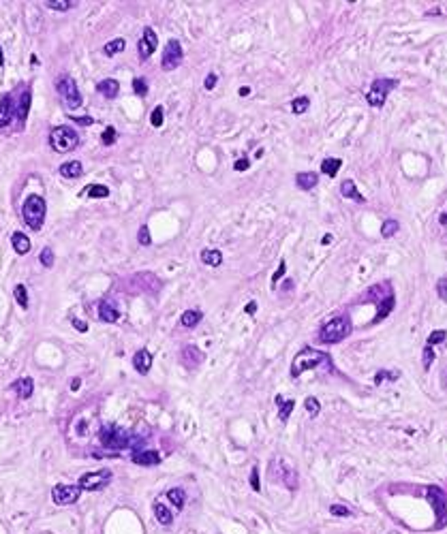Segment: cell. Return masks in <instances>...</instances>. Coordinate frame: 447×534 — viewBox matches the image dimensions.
Wrapping results in <instances>:
<instances>
[{
  "instance_id": "cell-1",
  "label": "cell",
  "mask_w": 447,
  "mask_h": 534,
  "mask_svg": "<svg viewBox=\"0 0 447 534\" xmlns=\"http://www.w3.org/2000/svg\"><path fill=\"white\" fill-rule=\"evenodd\" d=\"M323 363H330V355L328 353L317 350V348H310V346H304L291 361V376H293V379H297V376H302L304 372L315 370V368L323 366Z\"/></svg>"
},
{
  "instance_id": "cell-2",
  "label": "cell",
  "mask_w": 447,
  "mask_h": 534,
  "mask_svg": "<svg viewBox=\"0 0 447 534\" xmlns=\"http://www.w3.org/2000/svg\"><path fill=\"white\" fill-rule=\"evenodd\" d=\"M45 214H47V203L41 195L26 197V201H24V205H22V218L32 231H41L43 229Z\"/></svg>"
},
{
  "instance_id": "cell-3",
  "label": "cell",
  "mask_w": 447,
  "mask_h": 534,
  "mask_svg": "<svg viewBox=\"0 0 447 534\" xmlns=\"http://www.w3.org/2000/svg\"><path fill=\"white\" fill-rule=\"evenodd\" d=\"M50 145L54 152H60V154H67V152H73L77 145H79V135L71 128V126H54L50 130Z\"/></svg>"
},
{
  "instance_id": "cell-4",
  "label": "cell",
  "mask_w": 447,
  "mask_h": 534,
  "mask_svg": "<svg viewBox=\"0 0 447 534\" xmlns=\"http://www.w3.org/2000/svg\"><path fill=\"white\" fill-rule=\"evenodd\" d=\"M56 92H58L60 101H62V105L69 109V112L71 109H79L81 103H83L81 92H79L75 79L71 75H62V77L56 79Z\"/></svg>"
},
{
  "instance_id": "cell-5",
  "label": "cell",
  "mask_w": 447,
  "mask_h": 534,
  "mask_svg": "<svg viewBox=\"0 0 447 534\" xmlns=\"http://www.w3.org/2000/svg\"><path fill=\"white\" fill-rule=\"evenodd\" d=\"M99 438H101V444L105 449H112L114 453H116V449H126L135 442V436L131 432L116 428V426H103L99 432Z\"/></svg>"
},
{
  "instance_id": "cell-6",
  "label": "cell",
  "mask_w": 447,
  "mask_h": 534,
  "mask_svg": "<svg viewBox=\"0 0 447 534\" xmlns=\"http://www.w3.org/2000/svg\"><path fill=\"white\" fill-rule=\"evenodd\" d=\"M349 331H351V323H349V319L347 317H336L321 327L319 340L323 344H338L349 336Z\"/></svg>"
},
{
  "instance_id": "cell-7",
  "label": "cell",
  "mask_w": 447,
  "mask_h": 534,
  "mask_svg": "<svg viewBox=\"0 0 447 534\" xmlns=\"http://www.w3.org/2000/svg\"><path fill=\"white\" fill-rule=\"evenodd\" d=\"M398 86V79H390V77H379L372 81L370 90L366 92V101L370 107H383L388 101V94Z\"/></svg>"
},
{
  "instance_id": "cell-8",
  "label": "cell",
  "mask_w": 447,
  "mask_h": 534,
  "mask_svg": "<svg viewBox=\"0 0 447 534\" xmlns=\"http://www.w3.org/2000/svg\"><path fill=\"white\" fill-rule=\"evenodd\" d=\"M270 477L274 481L283 483L289 490H297V472L291 464H285L283 457H274L270 464Z\"/></svg>"
},
{
  "instance_id": "cell-9",
  "label": "cell",
  "mask_w": 447,
  "mask_h": 534,
  "mask_svg": "<svg viewBox=\"0 0 447 534\" xmlns=\"http://www.w3.org/2000/svg\"><path fill=\"white\" fill-rule=\"evenodd\" d=\"M184 60V52L182 45H180L178 39H169L165 50H163V58H161V66L163 71H176Z\"/></svg>"
},
{
  "instance_id": "cell-10",
  "label": "cell",
  "mask_w": 447,
  "mask_h": 534,
  "mask_svg": "<svg viewBox=\"0 0 447 534\" xmlns=\"http://www.w3.org/2000/svg\"><path fill=\"white\" fill-rule=\"evenodd\" d=\"M81 487L79 485H67V483H58L54 485L52 490V500L60 506H67V504H75L81 496Z\"/></svg>"
},
{
  "instance_id": "cell-11",
  "label": "cell",
  "mask_w": 447,
  "mask_h": 534,
  "mask_svg": "<svg viewBox=\"0 0 447 534\" xmlns=\"http://www.w3.org/2000/svg\"><path fill=\"white\" fill-rule=\"evenodd\" d=\"M428 500L434 508V515H437V524H434V528L447 526V498H445V494L432 485V487H428Z\"/></svg>"
},
{
  "instance_id": "cell-12",
  "label": "cell",
  "mask_w": 447,
  "mask_h": 534,
  "mask_svg": "<svg viewBox=\"0 0 447 534\" xmlns=\"http://www.w3.org/2000/svg\"><path fill=\"white\" fill-rule=\"evenodd\" d=\"M110 481H112V472L107 468H103L99 472H86V475H81L77 485L86 492H96V490H103Z\"/></svg>"
},
{
  "instance_id": "cell-13",
  "label": "cell",
  "mask_w": 447,
  "mask_h": 534,
  "mask_svg": "<svg viewBox=\"0 0 447 534\" xmlns=\"http://www.w3.org/2000/svg\"><path fill=\"white\" fill-rule=\"evenodd\" d=\"M156 47H159V36H156V32H154L150 26H146V28H143L141 39H139V45H137L139 58H141V60H148V58L156 52Z\"/></svg>"
},
{
  "instance_id": "cell-14",
  "label": "cell",
  "mask_w": 447,
  "mask_h": 534,
  "mask_svg": "<svg viewBox=\"0 0 447 534\" xmlns=\"http://www.w3.org/2000/svg\"><path fill=\"white\" fill-rule=\"evenodd\" d=\"M15 112H17V105L13 101V94H5L0 96V130L7 128L11 122L15 120Z\"/></svg>"
},
{
  "instance_id": "cell-15",
  "label": "cell",
  "mask_w": 447,
  "mask_h": 534,
  "mask_svg": "<svg viewBox=\"0 0 447 534\" xmlns=\"http://www.w3.org/2000/svg\"><path fill=\"white\" fill-rule=\"evenodd\" d=\"M131 459L137 466H156L161 462V453L154 449H137V451H133Z\"/></svg>"
},
{
  "instance_id": "cell-16",
  "label": "cell",
  "mask_w": 447,
  "mask_h": 534,
  "mask_svg": "<svg viewBox=\"0 0 447 534\" xmlns=\"http://www.w3.org/2000/svg\"><path fill=\"white\" fill-rule=\"evenodd\" d=\"M180 359H182V363L188 370H193V368H197L199 363L203 361V353L197 346L186 344V346H182V350H180Z\"/></svg>"
},
{
  "instance_id": "cell-17",
  "label": "cell",
  "mask_w": 447,
  "mask_h": 534,
  "mask_svg": "<svg viewBox=\"0 0 447 534\" xmlns=\"http://www.w3.org/2000/svg\"><path fill=\"white\" fill-rule=\"evenodd\" d=\"M30 103H32V92L28 88V90L22 92L19 103H17V112H15V120H17L19 128H24V124H26V118H28V112H30Z\"/></svg>"
},
{
  "instance_id": "cell-18",
  "label": "cell",
  "mask_w": 447,
  "mask_h": 534,
  "mask_svg": "<svg viewBox=\"0 0 447 534\" xmlns=\"http://www.w3.org/2000/svg\"><path fill=\"white\" fill-rule=\"evenodd\" d=\"M133 368H135L139 374H148L150 368H152V355H150V350L139 348L137 353L133 355Z\"/></svg>"
},
{
  "instance_id": "cell-19",
  "label": "cell",
  "mask_w": 447,
  "mask_h": 534,
  "mask_svg": "<svg viewBox=\"0 0 447 534\" xmlns=\"http://www.w3.org/2000/svg\"><path fill=\"white\" fill-rule=\"evenodd\" d=\"M99 319L105 321V323H116L120 319V312L114 303H110L107 299H101L99 301Z\"/></svg>"
},
{
  "instance_id": "cell-20",
  "label": "cell",
  "mask_w": 447,
  "mask_h": 534,
  "mask_svg": "<svg viewBox=\"0 0 447 534\" xmlns=\"http://www.w3.org/2000/svg\"><path fill=\"white\" fill-rule=\"evenodd\" d=\"M11 389H13L22 399H28L32 395V391H34V381L30 379V376H24V379H19V381H15L13 385H11Z\"/></svg>"
},
{
  "instance_id": "cell-21",
  "label": "cell",
  "mask_w": 447,
  "mask_h": 534,
  "mask_svg": "<svg viewBox=\"0 0 447 534\" xmlns=\"http://www.w3.org/2000/svg\"><path fill=\"white\" fill-rule=\"evenodd\" d=\"M58 173L62 177H69V180H75L83 173V165L79 161H69V163H62L58 167Z\"/></svg>"
},
{
  "instance_id": "cell-22",
  "label": "cell",
  "mask_w": 447,
  "mask_h": 534,
  "mask_svg": "<svg viewBox=\"0 0 447 534\" xmlns=\"http://www.w3.org/2000/svg\"><path fill=\"white\" fill-rule=\"evenodd\" d=\"M96 90H99V94H103L105 99H116L118 96V92H120V83L116 81V79H101L99 83H96Z\"/></svg>"
},
{
  "instance_id": "cell-23",
  "label": "cell",
  "mask_w": 447,
  "mask_h": 534,
  "mask_svg": "<svg viewBox=\"0 0 447 534\" xmlns=\"http://www.w3.org/2000/svg\"><path fill=\"white\" fill-rule=\"evenodd\" d=\"M11 244H13V250H15L17 254H28L30 248H32L30 237H28L26 233H22V231H15L13 235H11Z\"/></svg>"
},
{
  "instance_id": "cell-24",
  "label": "cell",
  "mask_w": 447,
  "mask_h": 534,
  "mask_svg": "<svg viewBox=\"0 0 447 534\" xmlns=\"http://www.w3.org/2000/svg\"><path fill=\"white\" fill-rule=\"evenodd\" d=\"M295 184H297V188H302V190H312V188L319 184V175H317L315 171L297 173V175H295Z\"/></svg>"
},
{
  "instance_id": "cell-25",
  "label": "cell",
  "mask_w": 447,
  "mask_h": 534,
  "mask_svg": "<svg viewBox=\"0 0 447 534\" xmlns=\"http://www.w3.org/2000/svg\"><path fill=\"white\" fill-rule=\"evenodd\" d=\"M340 195L345 199H353L357 203H364V195H359V192H357V186H355L353 180H345L343 182V184H340Z\"/></svg>"
},
{
  "instance_id": "cell-26",
  "label": "cell",
  "mask_w": 447,
  "mask_h": 534,
  "mask_svg": "<svg viewBox=\"0 0 447 534\" xmlns=\"http://www.w3.org/2000/svg\"><path fill=\"white\" fill-rule=\"evenodd\" d=\"M201 261L210 267H219L223 263V252L216 248H205V250H201Z\"/></svg>"
},
{
  "instance_id": "cell-27",
  "label": "cell",
  "mask_w": 447,
  "mask_h": 534,
  "mask_svg": "<svg viewBox=\"0 0 447 534\" xmlns=\"http://www.w3.org/2000/svg\"><path fill=\"white\" fill-rule=\"evenodd\" d=\"M154 517H156V521H159L161 526H169L174 521V515H172V511L165 506V504H161V502H156L154 504Z\"/></svg>"
},
{
  "instance_id": "cell-28",
  "label": "cell",
  "mask_w": 447,
  "mask_h": 534,
  "mask_svg": "<svg viewBox=\"0 0 447 534\" xmlns=\"http://www.w3.org/2000/svg\"><path fill=\"white\" fill-rule=\"evenodd\" d=\"M276 404H279V417H281V421H287L289 415L293 412L295 402H293V399H285L283 395H276Z\"/></svg>"
},
{
  "instance_id": "cell-29",
  "label": "cell",
  "mask_w": 447,
  "mask_h": 534,
  "mask_svg": "<svg viewBox=\"0 0 447 534\" xmlns=\"http://www.w3.org/2000/svg\"><path fill=\"white\" fill-rule=\"evenodd\" d=\"M340 167H343V161H340V159H323V163H321V173L334 177L338 171H340Z\"/></svg>"
},
{
  "instance_id": "cell-30",
  "label": "cell",
  "mask_w": 447,
  "mask_h": 534,
  "mask_svg": "<svg viewBox=\"0 0 447 534\" xmlns=\"http://www.w3.org/2000/svg\"><path fill=\"white\" fill-rule=\"evenodd\" d=\"M394 303H396V299H394V295L392 297H388V299H383L381 303H379V310H377V317H374V323H381L388 314L394 310Z\"/></svg>"
},
{
  "instance_id": "cell-31",
  "label": "cell",
  "mask_w": 447,
  "mask_h": 534,
  "mask_svg": "<svg viewBox=\"0 0 447 534\" xmlns=\"http://www.w3.org/2000/svg\"><path fill=\"white\" fill-rule=\"evenodd\" d=\"M201 317L203 314L199 310H186L182 317H180V323H182V327H186V329H190V327H195L201 321Z\"/></svg>"
},
{
  "instance_id": "cell-32",
  "label": "cell",
  "mask_w": 447,
  "mask_h": 534,
  "mask_svg": "<svg viewBox=\"0 0 447 534\" xmlns=\"http://www.w3.org/2000/svg\"><path fill=\"white\" fill-rule=\"evenodd\" d=\"M83 192H86L90 199H107L110 197V188L103 186V184H90Z\"/></svg>"
},
{
  "instance_id": "cell-33",
  "label": "cell",
  "mask_w": 447,
  "mask_h": 534,
  "mask_svg": "<svg viewBox=\"0 0 447 534\" xmlns=\"http://www.w3.org/2000/svg\"><path fill=\"white\" fill-rule=\"evenodd\" d=\"M167 498L172 500V504H174L176 508H184V502H186V494H184V490H180V487L169 490V492H167Z\"/></svg>"
},
{
  "instance_id": "cell-34",
  "label": "cell",
  "mask_w": 447,
  "mask_h": 534,
  "mask_svg": "<svg viewBox=\"0 0 447 534\" xmlns=\"http://www.w3.org/2000/svg\"><path fill=\"white\" fill-rule=\"evenodd\" d=\"M124 47H126V41H124V39H114V41H110V43H105L103 52H105V56H116V54H120V52H124Z\"/></svg>"
},
{
  "instance_id": "cell-35",
  "label": "cell",
  "mask_w": 447,
  "mask_h": 534,
  "mask_svg": "<svg viewBox=\"0 0 447 534\" xmlns=\"http://www.w3.org/2000/svg\"><path fill=\"white\" fill-rule=\"evenodd\" d=\"M398 229H400L398 220H394V218H388V220L383 222V227H381V235H383V237H394V235L398 233Z\"/></svg>"
},
{
  "instance_id": "cell-36",
  "label": "cell",
  "mask_w": 447,
  "mask_h": 534,
  "mask_svg": "<svg viewBox=\"0 0 447 534\" xmlns=\"http://www.w3.org/2000/svg\"><path fill=\"white\" fill-rule=\"evenodd\" d=\"M13 295H15V301L19 303V308L26 310V308H28V291H26V286L17 284V286L13 288Z\"/></svg>"
},
{
  "instance_id": "cell-37",
  "label": "cell",
  "mask_w": 447,
  "mask_h": 534,
  "mask_svg": "<svg viewBox=\"0 0 447 534\" xmlns=\"http://www.w3.org/2000/svg\"><path fill=\"white\" fill-rule=\"evenodd\" d=\"M45 7L52 11H69L71 7H75V3L73 0H47Z\"/></svg>"
},
{
  "instance_id": "cell-38",
  "label": "cell",
  "mask_w": 447,
  "mask_h": 534,
  "mask_svg": "<svg viewBox=\"0 0 447 534\" xmlns=\"http://www.w3.org/2000/svg\"><path fill=\"white\" fill-rule=\"evenodd\" d=\"M308 107H310V99H308V96H297V99L291 103V112H293L295 116H300V114H304Z\"/></svg>"
},
{
  "instance_id": "cell-39",
  "label": "cell",
  "mask_w": 447,
  "mask_h": 534,
  "mask_svg": "<svg viewBox=\"0 0 447 534\" xmlns=\"http://www.w3.org/2000/svg\"><path fill=\"white\" fill-rule=\"evenodd\" d=\"M163 120H165V109H163V105H156L154 112H152V116H150V124H152L154 128H161V126H163Z\"/></svg>"
},
{
  "instance_id": "cell-40",
  "label": "cell",
  "mask_w": 447,
  "mask_h": 534,
  "mask_svg": "<svg viewBox=\"0 0 447 534\" xmlns=\"http://www.w3.org/2000/svg\"><path fill=\"white\" fill-rule=\"evenodd\" d=\"M39 261H41L43 267H47V270H50V267H54V250H52L50 246H45V248L41 250V254H39Z\"/></svg>"
},
{
  "instance_id": "cell-41",
  "label": "cell",
  "mask_w": 447,
  "mask_h": 534,
  "mask_svg": "<svg viewBox=\"0 0 447 534\" xmlns=\"http://www.w3.org/2000/svg\"><path fill=\"white\" fill-rule=\"evenodd\" d=\"M131 86H133V92H135L137 96H146L148 94V81L143 77H135Z\"/></svg>"
},
{
  "instance_id": "cell-42",
  "label": "cell",
  "mask_w": 447,
  "mask_h": 534,
  "mask_svg": "<svg viewBox=\"0 0 447 534\" xmlns=\"http://www.w3.org/2000/svg\"><path fill=\"white\" fill-rule=\"evenodd\" d=\"M137 241H139L141 246H150V244H152V235H150V227H148V225H141V227H139Z\"/></svg>"
},
{
  "instance_id": "cell-43",
  "label": "cell",
  "mask_w": 447,
  "mask_h": 534,
  "mask_svg": "<svg viewBox=\"0 0 447 534\" xmlns=\"http://www.w3.org/2000/svg\"><path fill=\"white\" fill-rule=\"evenodd\" d=\"M304 408L308 410V415H312V417H317L321 412V404H319L317 397H306L304 399Z\"/></svg>"
},
{
  "instance_id": "cell-44",
  "label": "cell",
  "mask_w": 447,
  "mask_h": 534,
  "mask_svg": "<svg viewBox=\"0 0 447 534\" xmlns=\"http://www.w3.org/2000/svg\"><path fill=\"white\" fill-rule=\"evenodd\" d=\"M116 139H118V132H116V128H114V126H107V128L103 130V135H101V141H103L105 145H114V143H116Z\"/></svg>"
},
{
  "instance_id": "cell-45",
  "label": "cell",
  "mask_w": 447,
  "mask_h": 534,
  "mask_svg": "<svg viewBox=\"0 0 447 534\" xmlns=\"http://www.w3.org/2000/svg\"><path fill=\"white\" fill-rule=\"evenodd\" d=\"M445 338H447V331H443V329L432 331V333L428 336V346H437V344L445 342Z\"/></svg>"
},
{
  "instance_id": "cell-46",
  "label": "cell",
  "mask_w": 447,
  "mask_h": 534,
  "mask_svg": "<svg viewBox=\"0 0 447 534\" xmlns=\"http://www.w3.org/2000/svg\"><path fill=\"white\" fill-rule=\"evenodd\" d=\"M398 379V372H385V370H381V372H377V376H374V385H381L383 381H396Z\"/></svg>"
},
{
  "instance_id": "cell-47",
  "label": "cell",
  "mask_w": 447,
  "mask_h": 534,
  "mask_svg": "<svg viewBox=\"0 0 447 534\" xmlns=\"http://www.w3.org/2000/svg\"><path fill=\"white\" fill-rule=\"evenodd\" d=\"M437 295L441 297V301H447V276H441L437 282Z\"/></svg>"
},
{
  "instance_id": "cell-48",
  "label": "cell",
  "mask_w": 447,
  "mask_h": 534,
  "mask_svg": "<svg viewBox=\"0 0 447 534\" xmlns=\"http://www.w3.org/2000/svg\"><path fill=\"white\" fill-rule=\"evenodd\" d=\"M330 513L336 515V517H351V511H349L347 506H343V504H332V506H330Z\"/></svg>"
},
{
  "instance_id": "cell-49",
  "label": "cell",
  "mask_w": 447,
  "mask_h": 534,
  "mask_svg": "<svg viewBox=\"0 0 447 534\" xmlns=\"http://www.w3.org/2000/svg\"><path fill=\"white\" fill-rule=\"evenodd\" d=\"M434 363V348L432 346H424V370H430V366Z\"/></svg>"
},
{
  "instance_id": "cell-50",
  "label": "cell",
  "mask_w": 447,
  "mask_h": 534,
  "mask_svg": "<svg viewBox=\"0 0 447 534\" xmlns=\"http://www.w3.org/2000/svg\"><path fill=\"white\" fill-rule=\"evenodd\" d=\"M285 272H287V261H281L279 270H276V272H274V276H272V288H274L276 284H279V280H281V278L285 276Z\"/></svg>"
},
{
  "instance_id": "cell-51",
  "label": "cell",
  "mask_w": 447,
  "mask_h": 534,
  "mask_svg": "<svg viewBox=\"0 0 447 534\" xmlns=\"http://www.w3.org/2000/svg\"><path fill=\"white\" fill-rule=\"evenodd\" d=\"M250 487L255 490V492L261 490V483H259V468H257V466H252V470H250Z\"/></svg>"
},
{
  "instance_id": "cell-52",
  "label": "cell",
  "mask_w": 447,
  "mask_h": 534,
  "mask_svg": "<svg viewBox=\"0 0 447 534\" xmlns=\"http://www.w3.org/2000/svg\"><path fill=\"white\" fill-rule=\"evenodd\" d=\"M69 118H71V122L81 124V126H92L94 124V120L90 116H69Z\"/></svg>"
},
{
  "instance_id": "cell-53",
  "label": "cell",
  "mask_w": 447,
  "mask_h": 534,
  "mask_svg": "<svg viewBox=\"0 0 447 534\" xmlns=\"http://www.w3.org/2000/svg\"><path fill=\"white\" fill-rule=\"evenodd\" d=\"M216 81H219V75H216V73H208V77H205V81H203V88L205 90H214Z\"/></svg>"
},
{
  "instance_id": "cell-54",
  "label": "cell",
  "mask_w": 447,
  "mask_h": 534,
  "mask_svg": "<svg viewBox=\"0 0 447 534\" xmlns=\"http://www.w3.org/2000/svg\"><path fill=\"white\" fill-rule=\"evenodd\" d=\"M248 167H250V161H248V159H238V161L233 163V169H236V171H246Z\"/></svg>"
},
{
  "instance_id": "cell-55",
  "label": "cell",
  "mask_w": 447,
  "mask_h": 534,
  "mask_svg": "<svg viewBox=\"0 0 447 534\" xmlns=\"http://www.w3.org/2000/svg\"><path fill=\"white\" fill-rule=\"evenodd\" d=\"M71 323H73V327H75L77 331H81V333H86V331H88V323H86V321H79V319H73V321H71Z\"/></svg>"
},
{
  "instance_id": "cell-56",
  "label": "cell",
  "mask_w": 447,
  "mask_h": 534,
  "mask_svg": "<svg viewBox=\"0 0 447 534\" xmlns=\"http://www.w3.org/2000/svg\"><path fill=\"white\" fill-rule=\"evenodd\" d=\"M244 312L252 317V314L257 312V301H248V303H246V308H244Z\"/></svg>"
},
{
  "instance_id": "cell-57",
  "label": "cell",
  "mask_w": 447,
  "mask_h": 534,
  "mask_svg": "<svg viewBox=\"0 0 447 534\" xmlns=\"http://www.w3.org/2000/svg\"><path fill=\"white\" fill-rule=\"evenodd\" d=\"M79 385H81V379H73V383H71V391H77Z\"/></svg>"
},
{
  "instance_id": "cell-58",
  "label": "cell",
  "mask_w": 447,
  "mask_h": 534,
  "mask_svg": "<svg viewBox=\"0 0 447 534\" xmlns=\"http://www.w3.org/2000/svg\"><path fill=\"white\" fill-rule=\"evenodd\" d=\"M248 94H250V88H248V86H242V88H240V96H248Z\"/></svg>"
},
{
  "instance_id": "cell-59",
  "label": "cell",
  "mask_w": 447,
  "mask_h": 534,
  "mask_svg": "<svg viewBox=\"0 0 447 534\" xmlns=\"http://www.w3.org/2000/svg\"><path fill=\"white\" fill-rule=\"evenodd\" d=\"M332 239H334V237H332V235H330V233H328V235H323V246H328V244H330V241H332Z\"/></svg>"
},
{
  "instance_id": "cell-60",
  "label": "cell",
  "mask_w": 447,
  "mask_h": 534,
  "mask_svg": "<svg viewBox=\"0 0 447 534\" xmlns=\"http://www.w3.org/2000/svg\"><path fill=\"white\" fill-rule=\"evenodd\" d=\"M0 66H5V52H3V45H0Z\"/></svg>"
}]
</instances>
